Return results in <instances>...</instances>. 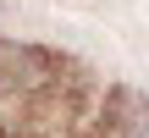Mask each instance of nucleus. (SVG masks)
I'll return each instance as SVG.
<instances>
[{"instance_id": "nucleus-1", "label": "nucleus", "mask_w": 149, "mask_h": 138, "mask_svg": "<svg viewBox=\"0 0 149 138\" xmlns=\"http://www.w3.org/2000/svg\"><path fill=\"white\" fill-rule=\"evenodd\" d=\"M50 89H61V61L39 44L0 39V105L33 100V94H50Z\"/></svg>"}, {"instance_id": "nucleus-2", "label": "nucleus", "mask_w": 149, "mask_h": 138, "mask_svg": "<svg viewBox=\"0 0 149 138\" xmlns=\"http://www.w3.org/2000/svg\"><path fill=\"white\" fill-rule=\"evenodd\" d=\"M105 133L111 138H149V94H111L105 111Z\"/></svg>"}]
</instances>
